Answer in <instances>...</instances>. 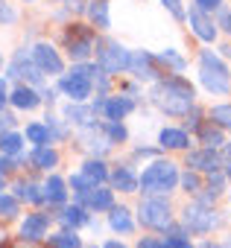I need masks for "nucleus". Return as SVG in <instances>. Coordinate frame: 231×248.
<instances>
[{
    "mask_svg": "<svg viewBox=\"0 0 231 248\" xmlns=\"http://www.w3.org/2000/svg\"><path fill=\"white\" fill-rule=\"evenodd\" d=\"M205 190H208V196L216 199V196L225 190V175H222V172H214V175L208 178V187H205Z\"/></svg>",
    "mask_w": 231,
    "mask_h": 248,
    "instance_id": "obj_39",
    "label": "nucleus"
},
{
    "mask_svg": "<svg viewBox=\"0 0 231 248\" xmlns=\"http://www.w3.org/2000/svg\"><path fill=\"white\" fill-rule=\"evenodd\" d=\"M108 178H111L114 190H120V193H135L138 190V178L129 167H117L114 172H108Z\"/></svg>",
    "mask_w": 231,
    "mask_h": 248,
    "instance_id": "obj_23",
    "label": "nucleus"
},
{
    "mask_svg": "<svg viewBox=\"0 0 231 248\" xmlns=\"http://www.w3.org/2000/svg\"><path fill=\"white\" fill-rule=\"evenodd\" d=\"M187 24H190V30L196 32V38H202V41H214L216 38V24L208 18V12H202L199 6H193L190 12H187Z\"/></svg>",
    "mask_w": 231,
    "mask_h": 248,
    "instance_id": "obj_13",
    "label": "nucleus"
},
{
    "mask_svg": "<svg viewBox=\"0 0 231 248\" xmlns=\"http://www.w3.org/2000/svg\"><path fill=\"white\" fill-rule=\"evenodd\" d=\"M164 248H193V242L187 239L184 231H173V228H170V236L164 239Z\"/></svg>",
    "mask_w": 231,
    "mask_h": 248,
    "instance_id": "obj_37",
    "label": "nucleus"
},
{
    "mask_svg": "<svg viewBox=\"0 0 231 248\" xmlns=\"http://www.w3.org/2000/svg\"><path fill=\"white\" fill-rule=\"evenodd\" d=\"M70 190H73V196H76V199L82 202V196H85L88 190H94V187H91V184H88V181H85V178H82V175L76 172V175L70 178Z\"/></svg>",
    "mask_w": 231,
    "mask_h": 248,
    "instance_id": "obj_40",
    "label": "nucleus"
},
{
    "mask_svg": "<svg viewBox=\"0 0 231 248\" xmlns=\"http://www.w3.org/2000/svg\"><path fill=\"white\" fill-rule=\"evenodd\" d=\"M88 18L97 30H108L111 27V18H108V0H94L88 6Z\"/></svg>",
    "mask_w": 231,
    "mask_h": 248,
    "instance_id": "obj_25",
    "label": "nucleus"
},
{
    "mask_svg": "<svg viewBox=\"0 0 231 248\" xmlns=\"http://www.w3.org/2000/svg\"><path fill=\"white\" fill-rule=\"evenodd\" d=\"M158 143L164 149H184L190 140H187V132H182V129H161Z\"/></svg>",
    "mask_w": 231,
    "mask_h": 248,
    "instance_id": "obj_28",
    "label": "nucleus"
},
{
    "mask_svg": "<svg viewBox=\"0 0 231 248\" xmlns=\"http://www.w3.org/2000/svg\"><path fill=\"white\" fill-rule=\"evenodd\" d=\"M12 123H15V120H12L9 114H3V117H0V129H12Z\"/></svg>",
    "mask_w": 231,
    "mask_h": 248,
    "instance_id": "obj_49",
    "label": "nucleus"
},
{
    "mask_svg": "<svg viewBox=\"0 0 231 248\" xmlns=\"http://www.w3.org/2000/svg\"><path fill=\"white\" fill-rule=\"evenodd\" d=\"M12 167H15V164H12V161H9L6 155H0V178H3V175H6V172L12 170Z\"/></svg>",
    "mask_w": 231,
    "mask_h": 248,
    "instance_id": "obj_46",
    "label": "nucleus"
},
{
    "mask_svg": "<svg viewBox=\"0 0 231 248\" xmlns=\"http://www.w3.org/2000/svg\"><path fill=\"white\" fill-rule=\"evenodd\" d=\"M208 117H211V123H214L216 129H231V105H225V102L214 105Z\"/></svg>",
    "mask_w": 231,
    "mask_h": 248,
    "instance_id": "obj_34",
    "label": "nucleus"
},
{
    "mask_svg": "<svg viewBox=\"0 0 231 248\" xmlns=\"http://www.w3.org/2000/svg\"><path fill=\"white\" fill-rule=\"evenodd\" d=\"M222 167H228V172H231V143H225V152H222Z\"/></svg>",
    "mask_w": 231,
    "mask_h": 248,
    "instance_id": "obj_47",
    "label": "nucleus"
},
{
    "mask_svg": "<svg viewBox=\"0 0 231 248\" xmlns=\"http://www.w3.org/2000/svg\"><path fill=\"white\" fill-rule=\"evenodd\" d=\"M196 132H199V140L205 143V149H216V146H222V143H225V135H222V129H216L211 120L205 123V126H199Z\"/></svg>",
    "mask_w": 231,
    "mask_h": 248,
    "instance_id": "obj_26",
    "label": "nucleus"
},
{
    "mask_svg": "<svg viewBox=\"0 0 231 248\" xmlns=\"http://www.w3.org/2000/svg\"><path fill=\"white\" fill-rule=\"evenodd\" d=\"M24 149V138L18 132H3L0 135V155H6V158H18Z\"/></svg>",
    "mask_w": 231,
    "mask_h": 248,
    "instance_id": "obj_27",
    "label": "nucleus"
},
{
    "mask_svg": "<svg viewBox=\"0 0 231 248\" xmlns=\"http://www.w3.org/2000/svg\"><path fill=\"white\" fill-rule=\"evenodd\" d=\"M202 248H216V245H214V242H205V245H202Z\"/></svg>",
    "mask_w": 231,
    "mask_h": 248,
    "instance_id": "obj_51",
    "label": "nucleus"
},
{
    "mask_svg": "<svg viewBox=\"0 0 231 248\" xmlns=\"http://www.w3.org/2000/svg\"><path fill=\"white\" fill-rule=\"evenodd\" d=\"M179 184H182L187 193H199V190H205V187H202V178H199L196 172H190V170H187L184 175H179Z\"/></svg>",
    "mask_w": 231,
    "mask_h": 248,
    "instance_id": "obj_38",
    "label": "nucleus"
},
{
    "mask_svg": "<svg viewBox=\"0 0 231 248\" xmlns=\"http://www.w3.org/2000/svg\"><path fill=\"white\" fill-rule=\"evenodd\" d=\"M182 222H184V228H190L193 233H208V231H214L216 228V213L208 207V204H187L184 207V216H182Z\"/></svg>",
    "mask_w": 231,
    "mask_h": 248,
    "instance_id": "obj_7",
    "label": "nucleus"
},
{
    "mask_svg": "<svg viewBox=\"0 0 231 248\" xmlns=\"http://www.w3.org/2000/svg\"><path fill=\"white\" fill-rule=\"evenodd\" d=\"M187 167L196 170V172L214 175V172H219L222 161H219V155H216L214 149H196V152H187Z\"/></svg>",
    "mask_w": 231,
    "mask_h": 248,
    "instance_id": "obj_12",
    "label": "nucleus"
},
{
    "mask_svg": "<svg viewBox=\"0 0 231 248\" xmlns=\"http://www.w3.org/2000/svg\"><path fill=\"white\" fill-rule=\"evenodd\" d=\"M0 193H3V178H0Z\"/></svg>",
    "mask_w": 231,
    "mask_h": 248,
    "instance_id": "obj_52",
    "label": "nucleus"
},
{
    "mask_svg": "<svg viewBox=\"0 0 231 248\" xmlns=\"http://www.w3.org/2000/svg\"><path fill=\"white\" fill-rule=\"evenodd\" d=\"M15 199H21V202H33V204H38V202H44L41 199V193H38V187L33 184V181H15Z\"/></svg>",
    "mask_w": 231,
    "mask_h": 248,
    "instance_id": "obj_30",
    "label": "nucleus"
},
{
    "mask_svg": "<svg viewBox=\"0 0 231 248\" xmlns=\"http://www.w3.org/2000/svg\"><path fill=\"white\" fill-rule=\"evenodd\" d=\"M21 236L27 242H41L47 236V216L44 213H30L21 225Z\"/></svg>",
    "mask_w": 231,
    "mask_h": 248,
    "instance_id": "obj_16",
    "label": "nucleus"
},
{
    "mask_svg": "<svg viewBox=\"0 0 231 248\" xmlns=\"http://www.w3.org/2000/svg\"><path fill=\"white\" fill-rule=\"evenodd\" d=\"M9 73H12V76H18V79H27V82H30V88H33V85H41V79H44V73H41V70L33 64V59H27L24 53H18V56H15V62H12Z\"/></svg>",
    "mask_w": 231,
    "mask_h": 248,
    "instance_id": "obj_14",
    "label": "nucleus"
},
{
    "mask_svg": "<svg viewBox=\"0 0 231 248\" xmlns=\"http://www.w3.org/2000/svg\"><path fill=\"white\" fill-rule=\"evenodd\" d=\"M129 62H132V53L117 44V41H102L99 50H97V67L111 76V73H120V70H129Z\"/></svg>",
    "mask_w": 231,
    "mask_h": 248,
    "instance_id": "obj_6",
    "label": "nucleus"
},
{
    "mask_svg": "<svg viewBox=\"0 0 231 248\" xmlns=\"http://www.w3.org/2000/svg\"><path fill=\"white\" fill-rule=\"evenodd\" d=\"M99 129L105 132V138H108L111 143H120V140H126V129H123V123H114V120H105V123H102Z\"/></svg>",
    "mask_w": 231,
    "mask_h": 248,
    "instance_id": "obj_35",
    "label": "nucleus"
},
{
    "mask_svg": "<svg viewBox=\"0 0 231 248\" xmlns=\"http://www.w3.org/2000/svg\"><path fill=\"white\" fill-rule=\"evenodd\" d=\"M9 102H12L15 108H21V111H33V108H38L41 96L35 93V88H30V85H18V88L9 93Z\"/></svg>",
    "mask_w": 231,
    "mask_h": 248,
    "instance_id": "obj_20",
    "label": "nucleus"
},
{
    "mask_svg": "<svg viewBox=\"0 0 231 248\" xmlns=\"http://www.w3.org/2000/svg\"><path fill=\"white\" fill-rule=\"evenodd\" d=\"M33 167L35 170H53L56 164H59V152L56 149H50V146H38L35 152H33Z\"/></svg>",
    "mask_w": 231,
    "mask_h": 248,
    "instance_id": "obj_29",
    "label": "nucleus"
},
{
    "mask_svg": "<svg viewBox=\"0 0 231 248\" xmlns=\"http://www.w3.org/2000/svg\"><path fill=\"white\" fill-rule=\"evenodd\" d=\"M132 108H135V99L132 96H108V99H99L94 105V111L105 114V120H114V123H120Z\"/></svg>",
    "mask_w": 231,
    "mask_h": 248,
    "instance_id": "obj_9",
    "label": "nucleus"
},
{
    "mask_svg": "<svg viewBox=\"0 0 231 248\" xmlns=\"http://www.w3.org/2000/svg\"><path fill=\"white\" fill-rule=\"evenodd\" d=\"M97 76H99V67L82 62V64H76L70 73H62L59 88H62L65 96H70V102L82 105V102L91 96V88H94V79H97Z\"/></svg>",
    "mask_w": 231,
    "mask_h": 248,
    "instance_id": "obj_3",
    "label": "nucleus"
},
{
    "mask_svg": "<svg viewBox=\"0 0 231 248\" xmlns=\"http://www.w3.org/2000/svg\"><path fill=\"white\" fill-rule=\"evenodd\" d=\"M176 184H179V167L173 161H164V158H155L138 175V190L147 199H164L167 193L176 190Z\"/></svg>",
    "mask_w": 231,
    "mask_h": 248,
    "instance_id": "obj_2",
    "label": "nucleus"
},
{
    "mask_svg": "<svg viewBox=\"0 0 231 248\" xmlns=\"http://www.w3.org/2000/svg\"><path fill=\"white\" fill-rule=\"evenodd\" d=\"M41 199H44L47 204H53V207L65 204V202H67V184H65L59 175H50V178L44 181V187H41Z\"/></svg>",
    "mask_w": 231,
    "mask_h": 248,
    "instance_id": "obj_17",
    "label": "nucleus"
},
{
    "mask_svg": "<svg viewBox=\"0 0 231 248\" xmlns=\"http://www.w3.org/2000/svg\"><path fill=\"white\" fill-rule=\"evenodd\" d=\"M27 140L35 143V149H38V146H47L53 138H50V129L44 126V123H30L27 126Z\"/></svg>",
    "mask_w": 231,
    "mask_h": 248,
    "instance_id": "obj_32",
    "label": "nucleus"
},
{
    "mask_svg": "<svg viewBox=\"0 0 231 248\" xmlns=\"http://www.w3.org/2000/svg\"><path fill=\"white\" fill-rule=\"evenodd\" d=\"M82 146H85L88 152H94V155H102V152H108L114 143L105 138V132H102V129L91 126V129H82Z\"/></svg>",
    "mask_w": 231,
    "mask_h": 248,
    "instance_id": "obj_18",
    "label": "nucleus"
},
{
    "mask_svg": "<svg viewBox=\"0 0 231 248\" xmlns=\"http://www.w3.org/2000/svg\"><path fill=\"white\" fill-rule=\"evenodd\" d=\"M149 99L164 111V114H173V117H182V114H190L196 108V91L190 82H184L182 76H167V79H158L152 85V93Z\"/></svg>",
    "mask_w": 231,
    "mask_h": 248,
    "instance_id": "obj_1",
    "label": "nucleus"
},
{
    "mask_svg": "<svg viewBox=\"0 0 231 248\" xmlns=\"http://www.w3.org/2000/svg\"><path fill=\"white\" fill-rule=\"evenodd\" d=\"M33 64H35L41 73H47V76H62V70H65L62 56H59L50 44H35V47H33Z\"/></svg>",
    "mask_w": 231,
    "mask_h": 248,
    "instance_id": "obj_8",
    "label": "nucleus"
},
{
    "mask_svg": "<svg viewBox=\"0 0 231 248\" xmlns=\"http://www.w3.org/2000/svg\"><path fill=\"white\" fill-rule=\"evenodd\" d=\"M102 248H126V245H123V242H117V239H108Z\"/></svg>",
    "mask_w": 231,
    "mask_h": 248,
    "instance_id": "obj_50",
    "label": "nucleus"
},
{
    "mask_svg": "<svg viewBox=\"0 0 231 248\" xmlns=\"http://www.w3.org/2000/svg\"><path fill=\"white\" fill-rule=\"evenodd\" d=\"M219 3H222V0H196V6H199L202 12H208V9H219Z\"/></svg>",
    "mask_w": 231,
    "mask_h": 248,
    "instance_id": "obj_44",
    "label": "nucleus"
},
{
    "mask_svg": "<svg viewBox=\"0 0 231 248\" xmlns=\"http://www.w3.org/2000/svg\"><path fill=\"white\" fill-rule=\"evenodd\" d=\"M65 117H67V123H76L79 129H91V126H97V111H94V108H85V105H76V102L67 105Z\"/></svg>",
    "mask_w": 231,
    "mask_h": 248,
    "instance_id": "obj_21",
    "label": "nucleus"
},
{
    "mask_svg": "<svg viewBox=\"0 0 231 248\" xmlns=\"http://www.w3.org/2000/svg\"><path fill=\"white\" fill-rule=\"evenodd\" d=\"M228 248H231V245H228Z\"/></svg>",
    "mask_w": 231,
    "mask_h": 248,
    "instance_id": "obj_54",
    "label": "nucleus"
},
{
    "mask_svg": "<svg viewBox=\"0 0 231 248\" xmlns=\"http://www.w3.org/2000/svg\"><path fill=\"white\" fill-rule=\"evenodd\" d=\"M18 216V199L0 193V219H15Z\"/></svg>",
    "mask_w": 231,
    "mask_h": 248,
    "instance_id": "obj_36",
    "label": "nucleus"
},
{
    "mask_svg": "<svg viewBox=\"0 0 231 248\" xmlns=\"http://www.w3.org/2000/svg\"><path fill=\"white\" fill-rule=\"evenodd\" d=\"M67 50H70V56H73L76 62H85V59L94 53V32L73 27V32H67Z\"/></svg>",
    "mask_w": 231,
    "mask_h": 248,
    "instance_id": "obj_10",
    "label": "nucleus"
},
{
    "mask_svg": "<svg viewBox=\"0 0 231 248\" xmlns=\"http://www.w3.org/2000/svg\"><path fill=\"white\" fill-rule=\"evenodd\" d=\"M15 9H9V6H3V3H0V24H15Z\"/></svg>",
    "mask_w": 231,
    "mask_h": 248,
    "instance_id": "obj_42",
    "label": "nucleus"
},
{
    "mask_svg": "<svg viewBox=\"0 0 231 248\" xmlns=\"http://www.w3.org/2000/svg\"><path fill=\"white\" fill-rule=\"evenodd\" d=\"M155 62H158V64H167V70H173V73H182V70L187 67V62H184L176 50H164L161 56H155Z\"/></svg>",
    "mask_w": 231,
    "mask_h": 248,
    "instance_id": "obj_33",
    "label": "nucleus"
},
{
    "mask_svg": "<svg viewBox=\"0 0 231 248\" xmlns=\"http://www.w3.org/2000/svg\"><path fill=\"white\" fill-rule=\"evenodd\" d=\"M50 248H82V239L76 236V231H59L50 236Z\"/></svg>",
    "mask_w": 231,
    "mask_h": 248,
    "instance_id": "obj_31",
    "label": "nucleus"
},
{
    "mask_svg": "<svg viewBox=\"0 0 231 248\" xmlns=\"http://www.w3.org/2000/svg\"><path fill=\"white\" fill-rule=\"evenodd\" d=\"M129 70L135 73V79H141V82H152V79H158V62H155V56H149V53H132V62H129Z\"/></svg>",
    "mask_w": 231,
    "mask_h": 248,
    "instance_id": "obj_11",
    "label": "nucleus"
},
{
    "mask_svg": "<svg viewBox=\"0 0 231 248\" xmlns=\"http://www.w3.org/2000/svg\"><path fill=\"white\" fill-rule=\"evenodd\" d=\"M82 207H88V210H111L114 207V193L111 190H105V187H94V190H88L85 196H82V202H79Z\"/></svg>",
    "mask_w": 231,
    "mask_h": 248,
    "instance_id": "obj_15",
    "label": "nucleus"
},
{
    "mask_svg": "<svg viewBox=\"0 0 231 248\" xmlns=\"http://www.w3.org/2000/svg\"><path fill=\"white\" fill-rule=\"evenodd\" d=\"M138 219L144 228L152 231H170L173 228V210L167 199H144L138 204Z\"/></svg>",
    "mask_w": 231,
    "mask_h": 248,
    "instance_id": "obj_5",
    "label": "nucleus"
},
{
    "mask_svg": "<svg viewBox=\"0 0 231 248\" xmlns=\"http://www.w3.org/2000/svg\"><path fill=\"white\" fill-rule=\"evenodd\" d=\"M9 102V93H6V82L0 79V111H3V105Z\"/></svg>",
    "mask_w": 231,
    "mask_h": 248,
    "instance_id": "obj_48",
    "label": "nucleus"
},
{
    "mask_svg": "<svg viewBox=\"0 0 231 248\" xmlns=\"http://www.w3.org/2000/svg\"><path fill=\"white\" fill-rule=\"evenodd\" d=\"M0 64H3V59H0Z\"/></svg>",
    "mask_w": 231,
    "mask_h": 248,
    "instance_id": "obj_53",
    "label": "nucleus"
},
{
    "mask_svg": "<svg viewBox=\"0 0 231 248\" xmlns=\"http://www.w3.org/2000/svg\"><path fill=\"white\" fill-rule=\"evenodd\" d=\"M138 248H164V239H158V236H144V239L138 242Z\"/></svg>",
    "mask_w": 231,
    "mask_h": 248,
    "instance_id": "obj_43",
    "label": "nucleus"
},
{
    "mask_svg": "<svg viewBox=\"0 0 231 248\" xmlns=\"http://www.w3.org/2000/svg\"><path fill=\"white\" fill-rule=\"evenodd\" d=\"M219 24L225 27V32H231V12L228 9H219Z\"/></svg>",
    "mask_w": 231,
    "mask_h": 248,
    "instance_id": "obj_45",
    "label": "nucleus"
},
{
    "mask_svg": "<svg viewBox=\"0 0 231 248\" xmlns=\"http://www.w3.org/2000/svg\"><path fill=\"white\" fill-rule=\"evenodd\" d=\"M108 228L117 231V233H132L135 231V222L129 216V207H111L108 210Z\"/></svg>",
    "mask_w": 231,
    "mask_h": 248,
    "instance_id": "obj_22",
    "label": "nucleus"
},
{
    "mask_svg": "<svg viewBox=\"0 0 231 248\" xmlns=\"http://www.w3.org/2000/svg\"><path fill=\"white\" fill-rule=\"evenodd\" d=\"M59 222H62L67 231H76V228L88 225L91 219H88V213H85V207H82V204H70V207H65V210L59 213Z\"/></svg>",
    "mask_w": 231,
    "mask_h": 248,
    "instance_id": "obj_24",
    "label": "nucleus"
},
{
    "mask_svg": "<svg viewBox=\"0 0 231 248\" xmlns=\"http://www.w3.org/2000/svg\"><path fill=\"white\" fill-rule=\"evenodd\" d=\"M79 175L91 184V187H102V181L108 178V170H105V161L102 158H88L79 170Z\"/></svg>",
    "mask_w": 231,
    "mask_h": 248,
    "instance_id": "obj_19",
    "label": "nucleus"
},
{
    "mask_svg": "<svg viewBox=\"0 0 231 248\" xmlns=\"http://www.w3.org/2000/svg\"><path fill=\"white\" fill-rule=\"evenodd\" d=\"M199 79H202V85H205L211 93H228V91H231V73H228L225 62H222L216 53H211V50H202Z\"/></svg>",
    "mask_w": 231,
    "mask_h": 248,
    "instance_id": "obj_4",
    "label": "nucleus"
},
{
    "mask_svg": "<svg viewBox=\"0 0 231 248\" xmlns=\"http://www.w3.org/2000/svg\"><path fill=\"white\" fill-rule=\"evenodd\" d=\"M161 3H164V9H170V15L173 18H187V12H184V6H182V0H161Z\"/></svg>",
    "mask_w": 231,
    "mask_h": 248,
    "instance_id": "obj_41",
    "label": "nucleus"
}]
</instances>
